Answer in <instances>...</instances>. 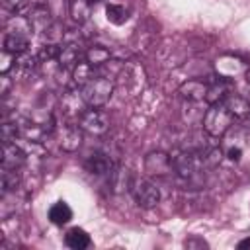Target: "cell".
<instances>
[{
  "label": "cell",
  "instance_id": "cell-1",
  "mask_svg": "<svg viewBox=\"0 0 250 250\" xmlns=\"http://www.w3.org/2000/svg\"><path fill=\"white\" fill-rule=\"evenodd\" d=\"M234 119L236 117L232 115V111L227 107L225 102H215L203 113V131L213 139H221L232 127Z\"/></svg>",
  "mask_w": 250,
  "mask_h": 250
},
{
  "label": "cell",
  "instance_id": "cell-2",
  "mask_svg": "<svg viewBox=\"0 0 250 250\" xmlns=\"http://www.w3.org/2000/svg\"><path fill=\"white\" fill-rule=\"evenodd\" d=\"M80 94L88 107H104L113 96V80L102 74H94L80 88Z\"/></svg>",
  "mask_w": 250,
  "mask_h": 250
},
{
  "label": "cell",
  "instance_id": "cell-3",
  "mask_svg": "<svg viewBox=\"0 0 250 250\" xmlns=\"http://www.w3.org/2000/svg\"><path fill=\"white\" fill-rule=\"evenodd\" d=\"M170 162H172V170L184 180L193 178L205 166L199 150H180L174 156H170Z\"/></svg>",
  "mask_w": 250,
  "mask_h": 250
},
{
  "label": "cell",
  "instance_id": "cell-4",
  "mask_svg": "<svg viewBox=\"0 0 250 250\" xmlns=\"http://www.w3.org/2000/svg\"><path fill=\"white\" fill-rule=\"evenodd\" d=\"M84 133L90 135H104L109 129V117L100 107H86V111L76 121Z\"/></svg>",
  "mask_w": 250,
  "mask_h": 250
},
{
  "label": "cell",
  "instance_id": "cell-5",
  "mask_svg": "<svg viewBox=\"0 0 250 250\" xmlns=\"http://www.w3.org/2000/svg\"><path fill=\"white\" fill-rule=\"evenodd\" d=\"M131 193L133 199L139 207L143 209H150L160 201V191L156 188V184H152L150 180H137L131 186Z\"/></svg>",
  "mask_w": 250,
  "mask_h": 250
},
{
  "label": "cell",
  "instance_id": "cell-6",
  "mask_svg": "<svg viewBox=\"0 0 250 250\" xmlns=\"http://www.w3.org/2000/svg\"><path fill=\"white\" fill-rule=\"evenodd\" d=\"M61 107H62V113H64L70 121H78V119H80V115L86 111V107H88V105H86V102H84V98H82L80 90H78V92L68 90V92H64V94H62Z\"/></svg>",
  "mask_w": 250,
  "mask_h": 250
},
{
  "label": "cell",
  "instance_id": "cell-7",
  "mask_svg": "<svg viewBox=\"0 0 250 250\" xmlns=\"http://www.w3.org/2000/svg\"><path fill=\"white\" fill-rule=\"evenodd\" d=\"M82 133H84V131H82L80 125L74 123V121L62 125V127L59 129V145H61V148L66 150V152H74V150L82 145Z\"/></svg>",
  "mask_w": 250,
  "mask_h": 250
},
{
  "label": "cell",
  "instance_id": "cell-8",
  "mask_svg": "<svg viewBox=\"0 0 250 250\" xmlns=\"http://www.w3.org/2000/svg\"><path fill=\"white\" fill-rule=\"evenodd\" d=\"M84 168L92 174V176H111V172L115 170V164L111 162V158L104 152H94L86 158Z\"/></svg>",
  "mask_w": 250,
  "mask_h": 250
},
{
  "label": "cell",
  "instance_id": "cell-9",
  "mask_svg": "<svg viewBox=\"0 0 250 250\" xmlns=\"http://www.w3.org/2000/svg\"><path fill=\"white\" fill-rule=\"evenodd\" d=\"M27 156L16 143H4L2 145V168L20 170L25 164Z\"/></svg>",
  "mask_w": 250,
  "mask_h": 250
},
{
  "label": "cell",
  "instance_id": "cell-10",
  "mask_svg": "<svg viewBox=\"0 0 250 250\" xmlns=\"http://www.w3.org/2000/svg\"><path fill=\"white\" fill-rule=\"evenodd\" d=\"M145 170L148 176H164L168 172H174L170 156L164 152H150L145 160Z\"/></svg>",
  "mask_w": 250,
  "mask_h": 250
},
{
  "label": "cell",
  "instance_id": "cell-11",
  "mask_svg": "<svg viewBox=\"0 0 250 250\" xmlns=\"http://www.w3.org/2000/svg\"><path fill=\"white\" fill-rule=\"evenodd\" d=\"M84 57V51L78 43H62L61 47V55H59V66L64 70H72Z\"/></svg>",
  "mask_w": 250,
  "mask_h": 250
},
{
  "label": "cell",
  "instance_id": "cell-12",
  "mask_svg": "<svg viewBox=\"0 0 250 250\" xmlns=\"http://www.w3.org/2000/svg\"><path fill=\"white\" fill-rule=\"evenodd\" d=\"M209 84L203 80H188L178 88V94L188 102H203L207 98Z\"/></svg>",
  "mask_w": 250,
  "mask_h": 250
},
{
  "label": "cell",
  "instance_id": "cell-13",
  "mask_svg": "<svg viewBox=\"0 0 250 250\" xmlns=\"http://www.w3.org/2000/svg\"><path fill=\"white\" fill-rule=\"evenodd\" d=\"M27 18H29V21L33 25V31H37V33H45L55 23L53 12H51L49 6H35V8H31Z\"/></svg>",
  "mask_w": 250,
  "mask_h": 250
},
{
  "label": "cell",
  "instance_id": "cell-14",
  "mask_svg": "<svg viewBox=\"0 0 250 250\" xmlns=\"http://www.w3.org/2000/svg\"><path fill=\"white\" fill-rule=\"evenodd\" d=\"M92 0H68V16L78 25L86 23L92 16Z\"/></svg>",
  "mask_w": 250,
  "mask_h": 250
},
{
  "label": "cell",
  "instance_id": "cell-15",
  "mask_svg": "<svg viewBox=\"0 0 250 250\" xmlns=\"http://www.w3.org/2000/svg\"><path fill=\"white\" fill-rule=\"evenodd\" d=\"M4 51L12 53L14 57L29 51V37L16 35V33H6L4 35Z\"/></svg>",
  "mask_w": 250,
  "mask_h": 250
},
{
  "label": "cell",
  "instance_id": "cell-16",
  "mask_svg": "<svg viewBox=\"0 0 250 250\" xmlns=\"http://www.w3.org/2000/svg\"><path fill=\"white\" fill-rule=\"evenodd\" d=\"M64 242H66V246L72 248V250H84V248L90 246L92 240H90V234H88L84 229L74 227V229H70V230L66 232Z\"/></svg>",
  "mask_w": 250,
  "mask_h": 250
},
{
  "label": "cell",
  "instance_id": "cell-17",
  "mask_svg": "<svg viewBox=\"0 0 250 250\" xmlns=\"http://www.w3.org/2000/svg\"><path fill=\"white\" fill-rule=\"evenodd\" d=\"M72 219V209L68 207V203H64V201H57V203H53L51 205V209H49V221L53 223V225H66L68 221Z\"/></svg>",
  "mask_w": 250,
  "mask_h": 250
},
{
  "label": "cell",
  "instance_id": "cell-18",
  "mask_svg": "<svg viewBox=\"0 0 250 250\" xmlns=\"http://www.w3.org/2000/svg\"><path fill=\"white\" fill-rule=\"evenodd\" d=\"M109 57H111L109 49H105V47H102V45H92V47H88V49L84 51V61L90 62L94 68L105 64V62L109 61Z\"/></svg>",
  "mask_w": 250,
  "mask_h": 250
},
{
  "label": "cell",
  "instance_id": "cell-19",
  "mask_svg": "<svg viewBox=\"0 0 250 250\" xmlns=\"http://www.w3.org/2000/svg\"><path fill=\"white\" fill-rule=\"evenodd\" d=\"M225 104H227V107L232 111L234 117H240V119H242V117L250 115V104H248V100L242 98V96L229 94L227 100H225Z\"/></svg>",
  "mask_w": 250,
  "mask_h": 250
},
{
  "label": "cell",
  "instance_id": "cell-20",
  "mask_svg": "<svg viewBox=\"0 0 250 250\" xmlns=\"http://www.w3.org/2000/svg\"><path fill=\"white\" fill-rule=\"evenodd\" d=\"M70 72H72V82H74L78 88H82V86L96 74V72H94V66H92L90 62H86V61H80Z\"/></svg>",
  "mask_w": 250,
  "mask_h": 250
},
{
  "label": "cell",
  "instance_id": "cell-21",
  "mask_svg": "<svg viewBox=\"0 0 250 250\" xmlns=\"http://www.w3.org/2000/svg\"><path fill=\"white\" fill-rule=\"evenodd\" d=\"M105 18L113 25H121L129 20V10L121 4H107L105 6Z\"/></svg>",
  "mask_w": 250,
  "mask_h": 250
},
{
  "label": "cell",
  "instance_id": "cell-22",
  "mask_svg": "<svg viewBox=\"0 0 250 250\" xmlns=\"http://www.w3.org/2000/svg\"><path fill=\"white\" fill-rule=\"evenodd\" d=\"M0 184H2V193L6 195L8 191H12V189H16L20 186V172L12 170V168H2Z\"/></svg>",
  "mask_w": 250,
  "mask_h": 250
},
{
  "label": "cell",
  "instance_id": "cell-23",
  "mask_svg": "<svg viewBox=\"0 0 250 250\" xmlns=\"http://www.w3.org/2000/svg\"><path fill=\"white\" fill-rule=\"evenodd\" d=\"M59 55H61V45L59 43H45L41 47V51L37 53V59L43 61V62H49V61H59Z\"/></svg>",
  "mask_w": 250,
  "mask_h": 250
},
{
  "label": "cell",
  "instance_id": "cell-24",
  "mask_svg": "<svg viewBox=\"0 0 250 250\" xmlns=\"http://www.w3.org/2000/svg\"><path fill=\"white\" fill-rule=\"evenodd\" d=\"M18 135H20V125L8 123V121L2 125V145L4 143H14L18 139Z\"/></svg>",
  "mask_w": 250,
  "mask_h": 250
},
{
  "label": "cell",
  "instance_id": "cell-25",
  "mask_svg": "<svg viewBox=\"0 0 250 250\" xmlns=\"http://www.w3.org/2000/svg\"><path fill=\"white\" fill-rule=\"evenodd\" d=\"M35 61H39V59L33 57V55H29V51H25V53H21V55L16 57V66H20L21 70H31L35 66Z\"/></svg>",
  "mask_w": 250,
  "mask_h": 250
},
{
  "label": "cell",
  "instance_id": "cell-26",
  "mask_svg": "<svg viewBox=\"0 0 250 250\" xmlns=\"http://www.w3.org/2000/svg\"><path fill=\"white\" fill-rule=\"evenodd\" d=\"M0 2H2V8L6 12H12V14H18V12L25 10L27 4H29V0H0Z\"/></svg>",
  "mask_w": 250,
  "mask_h": 250
},
{
  "label": "cell",
  "instance_id": "cell-27",
  "mask_svg": "<svg viewBox=\"0 0 250 250\" xmlns=\"http://www.w3.org/2000/svg\"><path fill=\"white\" fill-rule=\"evenodd\" d=\"M184 246H186V248H207L209 244H207L203 238H199V236H189V238H186Z\"/></svg>",
  "mask_w": 250,
  "mask_h": 250
},
{
  "label": "cell",
  "instance_id": "cell-28",
  "mask_svg": "<svg viewBox=\"0 0 250 250\" xmlns=\"http://www.w3.org/2000/svg\"><path fill=\"white\" fill-rule=\"evenodd\" d=\"M240 156H242V146H230V148L227 150V158L232 160V162H238Z\"/></svg>",
  "mask_w": 250,
  "mask_h": 250
},
{
  "label": "cell",
  "instance_id": "cell-29",
  "mask_svg": "<svg viewBox=\"0 0 250 250\" xmlns=\"http://www.w3.org/2000/svg\"><path fill=\"white\" fill-rule=\"evenodd\" d=\"M0 82H2V86H0V94H2V98H6V96H8V92H10V84H12L6 72H2V76H0Z\"/></svg>",
  "mask_w": 250,
  "mask_h": 250
},
{
  "label": "cell",
  "instance_id": "cell-30",
  "mask_svg": "<svg viewBox=\"0 0 250 250\" xmlns=\"http://www.w3.org/2000/svg\"><path fill=\"white\" fill-rule=\"evenodd\" d=\"M238 248H250V238H244L238 242Z\"/></svg>",
  "mask_w": 250,
  "mask_h": 250
},
{
  "label": "cell",
  "instance_id": "cell-31",
  "mask_svg": "<svg viewBox=\"0 0 250 250\" xmlns=\"http://www.w3.org/2000/svg\"><path fill=\"white\" fill-rule=\"evenodd\" d=\"M246 84H248V88H250V68L246 70Z\"/></svg>",
  "mask_w": 250,
  "mask_h": 250
},
{
  "label": "cell",
  "instance_id": "cell-32",
  "mask_svg": "<svg viewBox=\"0 0 250 250\" xmlns=\"http://www.w3.org/2000/svg\"><path fill=\"white\" fill-rule=\"evenodd\" d=\"M92 2H102V0H92Z\"/></svg>",
  "mask_w": 250,
  "mask_h": 250
}]
</instances>
